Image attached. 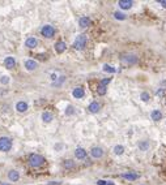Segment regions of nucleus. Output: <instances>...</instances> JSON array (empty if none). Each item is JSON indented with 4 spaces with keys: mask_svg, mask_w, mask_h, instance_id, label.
Returning <instances> with one entry per match:
<instances>
[{
    "mask_svg": "<svg viewBox=\"0 0 166 185\" xmlns=\"http://www.w3.org/2000/svg\"><path fill=\"white\" fill-rule=\"evenodd\" d=\"M43 163H45V158L42 155H39V154H32L29 156V164L32 167H34V168L41 167Z\"/></svg>",
    "mask_w": 166,
    "mask_h": 185,
    "instance_id": "obj_1",
    "label": "nucleus"
},
{
    "mask_svg": "<svg viewBox=\"0 0 166 185\" xmlns=\"http://www.w3.org/2000/svg\"><path fill=\"white\" fill-rule=\"evenodd\" d=\"M12 149V140L9 137H0V151L3 153H8Z\"/></svg>",
    "mask_w": 166,
    "mask_h": 185,
    "instance_id": "obj_2",
    "label": "nucleus"
},
{
    "mask_svg": "<svg viewBox=\"0 0 166 185\" xmlns=\"http://www.w3.org/2000/svg\"><path fill=\"white\" fill-rule=\"evenodd\" d=\"M86 42H88L86 36L82 35V34H81V35H79V36H76V39H75V42H73V48L81 51V50L85 48V46H86Z\"/></svg>",
    "mask_w": 166,
    "mask_h": 185,
    "instance_id": "obj_3",
    "label": "nucleus"
},
{
    "mask_svg": "<svg viewBox=\"0 0 166 185\" xmlns=\"http://www.w3.org/2000/svg\"><path fill=\"white\" fill-rule=\"evenodd\" d=\"M41 34H42L45 38H53V36L55 35V29L51 25H45L41 29Z\"/></svg>",
    "mask_w": 166,
    "mask_h": 185,
    "instance_id": "obj_4",
    "label": "nucleus"
},
{
    "mask_svg": "<svg viewBox=\"0 0 166 185\" xmlns=\"http://www.w3.org/2000/svg\"><path fill=\"white\" fill-rule=\"evenodd\" d=\"M137 60H139V57H137L136 55H133V54H126V55L122 56V61H123L124 64H128V65L136 64Z\"/></svg>",
    "mask_w": 166,
    "mask_h": 185,
    "instance_id": "obj_5",
    "label": "nucleus"
},
{
    "mask_svg": "<svg viewBox=\"0 0 166 185\" xmlns=\"http://www.w3.org/2000/svg\"><path fill=\"white\" fill-rule=\"evenodd\" d=\"M103 154H105V151H103V149L100 147V146H94V147H92V150H90V155H92L94 159L102 158Z\"/></svg>",
    "mask_w": 166,
    "mask_h": 185,
    "instance_id": "obj_6",
    "label": "nucleus"
},
{
    "mask_svg": "<svg viewBox=\"0 0 166 185\" xmlns=\"http://www.w3.org/2000/svg\"><path fill=\"white\" fill-rule=\"evenodd\" d=\"M132 5H133V1H132V0H119L118 1V7L123 10L131 9Z\"/></svg>",
    "mask_w": 166,
    "mask_h": 185,
    "instance_id": "obj_7",
    "label": "nucleus"
},
{
    "mask_svg": "<svg viewBox=\"0 0 166 185\" xmlns=\"http://www.w3.org/2000/svg\"><path fill=\"white\" fill-rule=\"evenodd\" d=\"M4 65H6V68H8V69H13V68L16 67V59H15L13 56H7L6 59H4Z\"/></svg>",
    "mask_w": 166,
    "mask_h": 185,
    "instance_id": "obj_8",
    "label": "nucleus"
},
{
    "mask_svg": "<svg viewBox=\"0 0 166 185\" xmlns=\"http://www.w3.org/2000/svg\"><path fill=\"white\" fill-rule=\"evenodd\" d=\"M25 46L28 48H35L38 46V39L34 38V36H29V38L25 41Z\"/></svg>",
    "mask_w": 166,
    "mask_h": 185,
    "instance_id": "obj_9",
    "label": "nucleus"
},
{
    "mask_svg": "<svg viewBox=\"0 0 166 185\" xmlns=\"http://www.w3.org/2000/svg\"><path fill=\"white\" fill-rule=\"evenodd\" d=\"M72 95H73L76 99H81V98H84V95H85V90L81 87V86L75 87L73 91H72Z\"/></svg>",
    "mask_w": 166,
    "mask_h": 185,
    "instance_id": "obj_10",
    "label": "nucleus"
},
{
    "mask_svg": "<svg viewBox=\"0 0 166 185\" xmlns=\"http://www.w3.org/2000/svg\"><path fill=\"white\" fill-rule=\"evenodd\" d=\"M28 108H29V104H28L25 100H20V102H17V103H16V109L19 112H21V113H22V112H26Z\"/></svg>",
    "mask_w": 166,
    "mask_h": 185,
    "instance_id": "obj_11",
    "label": "nucleus"
},
{
    "mask_svg": "<svg viewBox=\"0 0 166 185\" xmlns=\"http://www.w3.org/2000/svg\"><path fill=\"white\" fill-rule=\"evenodd\" d=\"M8 180L12 182H16L20 180V173L16 171V169H11V171L8 172Z\"/></svg>",
    "mask_w": 166,
    "mask_h": 185,
    "instance_id": "obj_12",
    "label": "nucleus"
},
{
    "mask_svg": "<svg viewBox=\"0 0 166 185\" xmlns=\"http://www.w3.org/2000/svg\"><path fill=\"white\" fill-rule=\"evenodd\" d=\"M54 47H55V51L58 52V54H63V52L66 51V48H67V44H66V42L59 41V42H56Z\"/></svg>",
    "mask_w": 166,
    "mask_h": 185,
    "instance_id": "obj_13",
    "label": "nucleus"
},
{
    "mask_svg": "<svg viewBox=\"0 0 166 185\" xmlns=\"http://www.w3.org/2000/svg\"><path fill=\"white\" fill-rule=\"evenodd\" d=\"M86 156V150L82 147H77L75 150V158L76 159H84Z\"/></svg>",
    "mask_w": 166,
    "mask_h": 185,
    "instance_id": "obj_14",
    "label": "nucleus"
},
{
    "mask_svg": "<svg viewBox=\"0 0 166 185\" xmlns=\"http://www.w3.org/2000/svg\"><path fill=\"white\" fill-rule=\"evenodd\" d=\"M122 177L126 180H129V181H135V180L139 179V175L135 173V172H126V173L122 175Z\"/></svg>",
    "mask_w": 166,
    "mask_h": 185,
    "instance_id": "obj_15",
    "label": "nucleus"
},
{
    "mask_svg": "<svg viewBox=\"0 0 166 185\" xmlns=\"http://www.w3.org/2000/svg\"><path fill=\"white\" fill-rule=\"evenodd\" d=\"M150 119L154 120V121H160V120L162 119V112H161L160 109H153V111L150 112Z\"/></svg>",
    "mask_w": 166,
    "mask_h": 185,
    "instance_id": "obj_16",
    "label": "nucleus"
},
{
    "mask_svg": "<svg viewBox=\"0 0 166 185\" xmlns=\"http://www.w3.org/2000/svg\"><path fill=\"white\" fill-rule=\"evenodd\" d=\"M37 67H38V63L34 61V60H32V59H29V60L25 61V68H26V70H34Z\"/></svg>",
    "mask_w": 166,
    "mask_h": 185,
    "instance_id": "obj_17",
    "label": "nucleus"
},
{
    "mask_svg": "<svg viewBox=\"0 0 166 185\" xmlns=\"http://www.w3.org/2000/svg\"><path fill=\"white\" fill-rule=\"evenodd\" d=\"M88 109H89L92 113H97L101 109V104L98 103V102H92V103L89 104V107H88Z\"/></svg>",
    "mask_w": 166,
    "mask_h": 185,
    "instance_id": "obj_18",
    "label": "nucleus"
},
{
    "mask_svg": "<svg viewBox=\"0 0 166 185\" xmlns=\"http://www.w3.org/2000/svg\"><path fill=\"white\" fill-rule=\"evenodd\" d=\"M42 121L43 122H46V124H48V122H51L54 120V116H53V113H51V112H47V111H45L42 113Z\"/></svg>",
    "mask_w": 166,
    "mask_h": 185,
    "instance_id": "obj_19",
    "label": "nucleus"
},
{
    "mask_svg": "<svg viewBox=\"0 0 166 185\" xmlns=\"http://www.w3.org/2000/svg\"><path fill=\"white\" fill-rule=\"evenodd\" d=\"M90 23H92V20H90L89 17H86V16L81 17V18H80V21H79V25L81 26V28H88Z\"/></svg>",
    "mask_w": 166,
    "mask_h": 185,
    "instance_id": "obj_20",
    "label": "nucleus"
},
{
    "mask_svg": "<svg viewBox=\"0 0 166 185\" xmlns=\"http://www.w3.org/2000/svg\"><path fill=\"white\" fill-rule=\"evenodd\" d=\"M139 149L141 151H147L148 149H149V141H140L139 142Z\"/></svg>",
    "mask_w": 166,
    "mask_h": 185,
    "instance_id": "obj_21",
    "label": "nucleus"
},
{
    "mask_svg": "<svg viewBox=\"0 0 166 185\" xmlns=\"http://www.w3.org/2000/svg\"><path fill=\"white\" fill-rule=\"evenodd\" d=\"M113 151H114V154H115V155H122V154L124 153V147L122 145H116V146H114Z\"/></svg>",
    "mask_w": 166,
    "mask_h": 185,
    "instance_id": "obj_22",
    "label": "nucleus"
},
{
    "mask_svg": "<svg viewBox=\"0 0 166 185\" xmlns=\"http://www.w3.org/2000/svg\"><path fill=\"white\" fill-rule=\"evenodd\" d=\"M114 18H116V20H120V21H123V20H126V18H127V16L124 14L123 12H114Z\"/></svg>",
    "mask_w": 166,
    "mask_h": 185,
    "instance_id": "obj_23",
    "label": "nucleus"
},
{
    "mask_svg": "<svg viewBox=\"0 0 166 185\" xmlns=\"http://www.w3.org/2000/svg\"><path fill=\"white\" fill-rule=\"evenodd\" d=\"M103 72H107V73H115L116 72V69L114 67H111V65H109V64H105L103 65Z\"/></svg>",
    "mask_w": 166,
    "mask_h": 185,
    "instance_id": "obj_24",
    "label": "nucleus"
},
{
    "mask_svg": "<svg viewBox=\"0 0 166 185\" xmlns=\"http://www.w3.org/2000/svg\"><path fill=\"white\" fill-rule=\"evenodd\" d=\"M140 99H141L142 102H148L150 99V95L149 93H147V91H142L141 94H140Z\"/></svg>",
    "mask_w": 166,
    "mask_h": 185,
    "instance_id": "obj_25",
    "label": "nucleus"
},
{
    "mask_svg": "<svg viewBox=\"0 0 166 185\" xmlns=\"http://www.w3.org/2000/svg\"><path fill=\"white\" fill-rule=\"evenodd\" d=\"M9 81H11L9 76H1V77H0V83H1V85H8Z\"/></svg>",
    "mask_w": 166,
    "mask_h": 185,
    "instance_id": "obj_26",
    "label": "nucleus"
},
{
    "mask_svg": "<svg viewBox=\"0 0 166 185\" xmlns=\"http://www.w3.org/2000/svg\"><path fill=\"white\" fill-rule=\"evenodd\" d=\"M66 168H68V169H71V168H73L75 167V162L73 160H71V159H68V160H66L64 162V164H63Z\"/></svg>",
    "mask_w": 166,
    "mask_h": 185,
    "instance_id": "obj_27",
    "label": "nucleus"
},
{
    "mask_svg": "<svg viewBox=\"0 0 166 185\" xmlns=\"http://www.w3.org/2000/svg\"><path fill=\"white\" fill-rule=\"evenodd\" d=\"M64 113L66 115H68V116H71V115H73L75 113V108H73V106H67V108H66V111H64Z\"/></svg>",
    "mask_w": 166,
    "mask_h": 185,
    "instance_id": "obj_28",
    "label": "nucleus"
},
{
    "mask_svg": "<svg viewBox=\"0 0 166 185\" xmlns=\"http://www.w3.org/2000/svg\"><path fill=\"white\" fill-rule=\"evenodd\" d=\"M97 185H115L114 181H109V180H98Z\"/></svg>",
    "mask_w": 166,
    "mask_h": 185,
    "instance_id": "obj_29",
    "label": "nucleus"
},
{
    "mask_svg": "<svg viewBox=\"0 0 166 185\" xmlns=\"http://www.w3.org/2000/svg\"><path fill=\"white\" fill-rule=\"evenodd\" d=\"M97 93L100 94V95H105V94H106V86L100 85V86H98V89H97Z\"/></svg>",
    "mask_w": 166,
    "mask_h": 185,
    "instance_id": "obj_30",
    "label": "nucleus"
},
{
    "mask_svg": "<svg viewBox=\"0 0 166 185\" xmlns=\"http://www.w3.org/2000/svg\"><path fill=\"white\" fill-rule=\"evenodd\" d=\"M110 81H111V78H103V80L100 82V85H102V86H107L109 83H110Z\"/></svg>",
    "mask_w": 166,
    "mask_h": 185,
    "instance_id": "obj_31",
    "label": "nucleus"
},
{
    "mask_svg": "<svg viewBox=\"0 0 166 185\" xmlns=\"http://www.w3.org/2000/svg\"><path fill=\"white\" fill-rule=\"evenodd\" d=\"M161 4V7H163V8H166V0H160V1H158Z\"/></svg>",
    "mask_w": 166,
    "mask_h": 185,
    "instance_id": "obj_32",
    "label": "nucleus"
},
{
    "mask_svg": "<svg viewBox=\"0 0 166 185\" xmlns=\"http://www.w3.org/2000/svg\"><path fill=\"white\" fill-rule=\"evenodd\" d=\"M54 184H55V185H60V182H48V185H54Z\"/></svg>",
    "mask_w": 166,
    "mask_h": 185,
    "instance_id": "obj_33",
    "label": "nucleus"
}]
</instances>
